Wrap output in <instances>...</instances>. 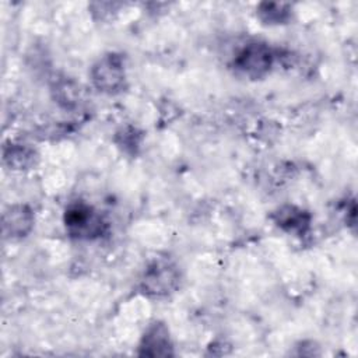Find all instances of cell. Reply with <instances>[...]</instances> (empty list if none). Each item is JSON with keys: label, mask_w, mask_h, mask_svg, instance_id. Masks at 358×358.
Here are the masks:
<instances>
[{"label": "cell", "mask_w": 358, "mask_h": 358, "mask_svg": "<svg viewBox=\"0 0 358 358\" xmlns=\"http://www.w3.org/2000/svg\"><path fill=\"white\" fill-rule=\"evenodd\" d=\"M274 220H275V224L284 231L294 232L298 235L305 234L310 224V215L306 211L294 206L281 207L274 214Z\"/></svg>", "instance_id": "52a82bcc"}, {"label": "cell", "mask_w": 358, "mask_h": 358, "mask_svg": "<svg viewBox=\"0 0 358 358\" xmlns=\"http://www.w3.org/2000/svg\"><path fill=\"white\" fill-rule=\"evenodd\" d=\"M34 228V213L25 204L10 206L3 214V232L6 236L18 239L27 236Z\"/></svg>", "instance_id": "5b68a950"}, {"label": "cell", "mask_w": 358, "mask_h": 358, "mask_svg": "<svg viewBox=\"0 0 358 358\" xmlns=\"http://www.w3.org/2000/svg\"><path fill=\"white\" fill-rule=\"evenodd\" d=\"M179 285V271L169 262H155L144 273L141 291L154 298L168 296Z\"/></svg>", "instance_id": "277c9868"}, {"label": "cell", "mask_w": 358, "mask_h": 358, "mask_svg": "<svg viewBox=\"0 0 358 358\" xmlns=\"http://www.w3.org/2000/svg\"><path fill=\"white\" fill-rule=\"evenodd\" d=\"M4 162L17 171H25L35 166L38 154L25 144H10L4 148Z\"/></svg>", "instance_id": "ba28073f"}, {"label": "cell", "mask_w": 358, "mask_h": 358, "mask_svg": "<svg viewBox=\"0 0 358 358\" xmlns=\"http://www.w3.org/2000/svg\"><path fill=\"white\" fill-rule=\"evenodd\" d=\"M64 225L70 236L77 239L99 238L105 231L102 217L85 203H74L64 213Z\"/></svg>", "instance_id": "6da1fadb"}, {"label": "cell", "mask_w": 358, "mask_h": 358, "mask_svg": "<svg viewBox=\"0 0 358 358\" xmlns=\"http://www.w3.org/2000/svg\"><path fill=\"white\" fill-rule=\"evenodd\" d=\"M273 49L262 42H252L245 45L234 60L235 69L249 78L264 77L274 63Z\"/></svg>", "instance_id": "3957f363"}, {"label": "cell", "mask_w": 358, "mask_h": 358, "mask_svg": "<svg viewBox=\"0 0 358 358\" xmlns=\"http://www.w3.org/2000/svg\"><path fill=\"white\" fill-rule=\"evenodd\" d=\"M140 354L150 357H166L172 355V341L168 327L161 323H152L144 333L140 343Z\"/></svg>", "instance_id": "8992f818"}, {"label": "cell", "mask_w": 358, "mask_h": 358, "mask_svg": "<svg viewBox=\"0 0 358 358\" xmlns=\"http://www.w3.org/2000/svg\"><path fill=\"white\" fill-rule=\"evenodd\" d=\"M257 14L266 24H282L289 18L291 8L284 3H262Z\"/></svg>", "instance_id": "9c48e42d"}, {"label": "cell", "mask_w": 358, "mask_h": 358, "mask_svg": "<svg viewBox=\"0 0 358 358\" xmlns=\"http://www.w3.org/2000/svg\"><path fill=\"white\" fill-rule=\"evenodd\" d=\"M94 87L105 94H117L124 88L126 71L123 57L116 53L102 56L90 71Z\"/></svg>", "instance_id": "7a4b0ae2"}]
</instances>
